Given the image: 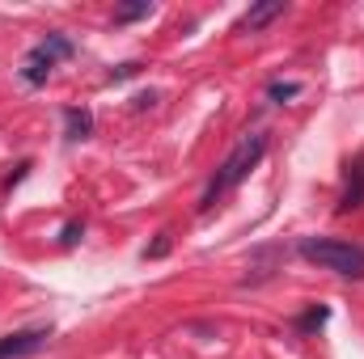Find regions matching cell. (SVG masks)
Masks as SVG:
<instances>
[{
  "mask_svg": "<svg viewBox=\"0 0 364 359\" xmlns=\"http://www.w3.org/2000/svg\"><path fill=\"white\" fill-rule=\"evenodd\" d=\"M267 157V136L263 131H250V136H242L237 144H233V153L220 161V170L212 174V182L203 186V194H199V211H212L233 186H242V182L250 178V170L259 165Z\"/></svg>",
  "mask_w": 364,
  "mask_h": 359,
  "instance_id": "1",
  "label": "cell"
},
{
  "mask_svg": "<svg viewBox=\"0 0 364 359\" xmlns=\"http://www.w3.org/2000/svg\"><path fill=\"white\" fill-rule=\"evenodd\" d=\"M296 250L318 270H331V275H343V279H364V245L339 241V237H305Z\"/></svg>",
  "mask_w": 364,
  "mask_h": 359,
  "instance_id": "2",
  "label": "cell"
},
{
  "mask_svg": "<svg viewBox=\"0 0 364 359\" xmlns=\"http://www.w3.org/2000/svg\"><path fill=\"white\" fill-rule=\"evenodd\" d=\"M51 330H17V334H4L0 338V359H26V355H38L47 347Z\"/></svg>",
  "mask_w": 364,
  "mask_h": 359,
  "instance_id": "3",
  "label": "cell"
},
{
  "mask_svg": "<svg viewBox=\"0 0 364 359\" xmlns=\"http://www.w3.org/2000/svg\"><path fill=\"white\" fill-rule=\"evenodd\" d=\"M55 64H60V55H55L47 43H38V47L21 60V81L38 89V85H47V77H51V68H55Z\"/></svg>",
  "mask_w": 364,
  "mask_h": 359,
  "instance_id": "4",
  "label": "cell"
},
{
  "mask_svg": "<svg viewBox=\"0 0 364 359\" xmlns=\"http://www.w3.org/2000/svg\"><path fill=\"white\" fill-rule=\"evenodd\" d=\"M364 207V153L348 161L343 170V194H339V211H360Z\"/></svg>",
  "mask_w": 364,
  "mask_h": 359,
  "instance_id": "5",
  "label": "cell"
},
{
  "mask_svg": "<svg viewBox=\"0 0 364 359\" xmlns=\"http://www.w3.org/2000/svg\"><path fill=\"white\" fill-rule=\"evenodd\" d=\"M284 9H288L284 0H263V4H255V9H246V13H242V21H237V34H246V30H250V34H255V30H263L267 21L284 17Z\"/></svg>",
  "mask_w": 364,
  "mask_h": 359,
  "instance_id": "6",
  "label": "cell"
},
{
  "mask_svg": "<svg viewBox=\"0 0 364 359\" xmlns=\"http://www.w3.org/2000/svg\"><path fill=\"white\" fill-rule=\"evenodd\" d=\"M93 136V114L85 106H68L64 110V140L68 144H81V140H90Z\"/></svg>",
  "mask_w": 364,
  "mask_h": 359,
  "instance_id": "7",
  "label": "cell"
},
{
  "mask_svg": "<svg viewBox=\"0 0 364 359\" xmlns=\"http://www.w3.org/2000/svg\"><path fill=\"white\" fill-rule=\"evenodd\" d=\"M326 317H331V309H326V304H309V309L296 317V334H318V330L326 326Z\"/></svg>",
  "mask_w": 364,
  "mask_h": 359,
  "instance_id": "8",
  "label": "cell"
},
{
  "mask_svg": "<svg viewBox=\"0 0 364 359\" xmlns=\"http://www.w3.org/2000/svg\"><path fill=\"white\" fill-rule=\"evenodd\" d=\"M149 13H153V4H149V0L119 4V9H114V26H132V21H140V17H149Z\"/></svg>",
  "mask_w": 364,
  "mask_h": 359,
  "instance_id": "9",
  "label": "cell"
},
{
  "mask_svg": "<svg viewBox=\"0 0 364 359\" xmlns=\"http://www.w3.org/2000/svg\"><path fill=\"white\" fill-rule=\"evenodd\" d=\"M296 93H301V81H272V85H267V101H279V106H284V101H292Z\"/></svg>",
  "mask_w": 364,
  "mask_h": 359,
  "instance_id": "10",
  "label": "cell"
},
{
  "mask_svg": "<svg viewBox=\"0 0 364 359\" xmlns=\"http://www.w3.org/2000/svg\"><path fill=\"white\" fill-rule=\"evenodd\" d=\"M140 68H144L140 60H127V64L110 68V77H106V81H110V85H119V81H132V77H140Z\"/></svg>",
  "mask_w": 364,
  "mask_h": 359,
  "instance_id": "11",
  "label": "cell"
},
{
  "mask_svg": "<svg viewBox=\"0 0 364 359\" xmlns=\"http://www.w3.org/2000/svg\"><path fill=\"white\" fill-rule=\"evenodd\" d=\"M81 237H85V224H81V220H68V224L60 228V245H64V250H73Z\"/></svg>",
  "mask_w": 364,
  "mask_h": 359,
  "instance_id": "12",
  "label": "cell"
},
{
  "mask_svg": "<svg viewBox=\"0 0 364 359\" xmlns=\"http://www.w3.org/2000/svg\"><path fill=\"white\" fill-rule=\"evenodd\" d=\"M170 254V233H157V241L153 245H144V258L149 263H157V258H166Z\"/></svg>",
  "mask_w": 364,
  "mask_h": 359,
  "instance_id": "13",
  "label": "cell"
},
{
  "mask_svg": "<svg viewBox=\"0 0 364 359\" xmlns=\"http://www.w3.org/2000/svg\"><path fill=\"white\" fill-rule=\"evenodd\" d=\"M132 101H136V110H153V106H157V89H149V93H136Z\"/></svg>",
  "mask_w": 364,
  "mask_h": 359,
  "instance_id": "14",
  "label": "cell"
},
{
  "mask_svg": "<svg viewBox=\"0 0 364 359\" xmlns=\"http://www.w3.org/2000/svg\"><path fill=\"white\" fill-rule=\"evenodd\" d=\"M26 170H30V161H21V165H17V170H13V174H9V178H4V190H13V186H17V182L26 178Z\"/></svg>",
  "mask_w": 364,
  "mask_h": 359,
  "instance_id": "15",
  "label": "cell"
}]
</instances>
